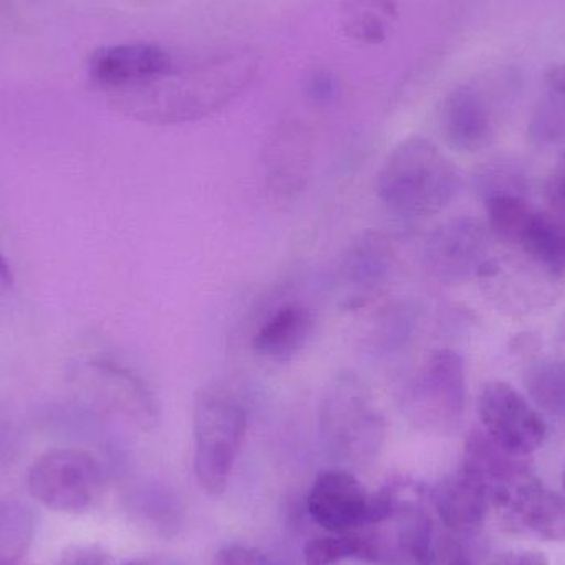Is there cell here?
Returning <instances> with one entry per match:
<instances>
[{"label":"cell","mask_w":565,"mask_h":565,"mask_svg":"<svg viewBox=\"0 0 565 565\" xmlns=\"http://www.w3.org/2000/svg\"><path fill=\"white\" fill-rule=\"evenodd\" d=\"M260 68L255 50H228L189 65H174L151 82L106 96L116 111L135 121L184 125L231 105L254 85Z\"/></svg>","instance_id":"1"},{"label":"cell","mask_w":565,"mask_h":565,"mask_svg":"<svg viewBox=\"0 0 565 565\" xmlns=\"http://www.w3.org/2000/svg\"><path fill=\"white\" fill-rule=\"evenodd\" d=\"M461 174L455 162L424 136H408L388 152L377 175L382 204L404 218H427L457 199Z\"/></svg>","instance_id":"2"},{"label":"cell","mask_w":565,"mask_h":565,"mask_svg":"<svg viewBox=\"0 0 565 565\" xmlns=\"http://www.w3.org/2000/svg\"><path fill=\"white\" fill-rule=\"evenodd\" d=\"M322 447L339 468H365L377 460L387 422L365 382L354 372H339L319 405Z\"/></svg>","instance_id":"3"},{"label":"cell","mask_w":565,"mask_h":565,"mask_svg":"<svg viewBox=\"0 0 565 565\" xmlns=\"http://www.w3.org/2000/svg\"><path fill=\"white\" fill-rule=\"evenodd\" d=\"M247 428L248 408L237 392L217 382L198 392L192 415L194 471L211 497L227 490Z\"/></svg>","instance_id":"4"},{"label":"cell","mask_w":565,"mask_h":565,"mask_svg":"<svg viewBox=\"0 0 565 565\" xmlns=\"http://www.w3.org/2000/svg\"><path fill=\"white\" fill-rule=\"evenodd\" d=\"M465 405V362L451 349H440L425 361L408 382L401 401L408 424L430 435H448L457 430Z\"/></svg>","instance_id":"5"},{"label":"cell","mask_w":565,"mask_h":565,"mask_svg":"<svg viewBox=\"0 0 565 565\" xmlns=\"http://www.w3.org/2000/svg\"><path fill=\"white\" fill-rule=\"evenodd\" d=\"M26 483L30 494L49 510L78 514L102 500L105 475L93 455L56 448L36 458Z\"/></svg>","instance_id":"6"},{"label":"cell","mask_w":565,"mask_h":565,"mask_svg":"<svg viewBox=\"0 0 565 565\" xmlns=\"http://www.w3.org/2000/svg\"><path fill=\"white\" fill-rule=\"evenodd\" d=\"M483 430L510 454L527 457L543 447L547 425L521 392L507 382H490L478 398Z\"/></svg>","instance_id":"7"},{"label":"cell","mask_w":565,"mask_h":565,"mask_svg":"<svg viewBox=\"0 0 565 565\" xmlns=\"http://www.w3.org/2000/svg\"><path fill=\"white\" fill-rule=\"evenodd\" d=\"M428 270L448 282L488 277L497 271L490 258V235L473 218H455L435 228L425 242Z\"/></svg>","instance_id":"8"},{"label":"cell","mask_w":565,"mask_h":565,"mask_svg":"<svg viewBox=\"0 0 565 565\" xmlns=\"http://www.w3.org/2000/svg\"><path fill=\"white\" fill-rule=\"evenodd\" d=\"M524 458L504 450L483 428H477L465 441L460 468L483 484L491 510L501 513L520 494L541 483Z\"/></svg>","instance_id":"9"},{"label":"cell","mask_w":565,"mask_h":565,"mask_svg":"<svg viewBox=\"0 0 565 565\" xmlns=\"http://www.w3.org/2000/svg\"><path fill=\"white\" fill-rule=\"evenodd\" d=\"M372 494L344 468L322 471L309 488V516L329 534L354 533L367 526Z\"/></svg>","instance_id":"10"},{"label":"cell","mask_w":565,"mask_h":565,"mask_svg":"<svg viewBox=\"0 0 565 565\" xmlns=\"http://www.w3.org/2000/svg\"><path fill=\"white\" fill-rule=\"evenodd\" d=\"M315 139L302 119L285 118L274 126L264 148L265 179L274 194L295 199L306 191L312 175Z\"/></svg>","instance_id":"11"},{"label":"cell","mask_w":565,"mask_h":565,"mask_svg":"<svg viewBox=\"0 0 565 565\" xmlns=\"http://www.w3.org/2000/svg\"><path fill=\"white\" fill-rule=\"evenodd\" d=\"M175 65L174 56L149 42L102 46L88 63L89 78L102 92L111 93L151 82Z\"/></svg>","instance_id":"12"},{"label":"cell","mask_w":565,"mask_h":565,"mask_svg":"<svg viewBox=\"0 0 565 565\" xmlns=\"http://www.w3.org/2000/svg\"><path fill=\"white\" fill-rule=\"evenodd\" d=\"M394 264L391 242L381 232H364L345 252L339 267L342 305L359 308L365 305L387 281Z\"/></svg>","instance_id":"13"},{"label":"cell","mask_w":565,"mask_h":565,"mask_svg":"<svg viewBox=\"0 0 565 565\" xmlns=\"http://www.w3.org/2000/svg\"><path fill=\"white\" fill-rule=\"evenodd\" d=\"M428 498L438 523L463 540L477 536L483 530L491 511L490 497L483 484L461 468L438 483Z\"/></svg>","instance_id":"14"},{"label":"cell","mask_w":565,"mask_h":565,"mask_svg":"<svg viewBox=\"0 0 565 565\" xmlns=\"http://www.w3.org/2000/svg\"><path fill=\"white\" fill-rule=\"evenodd\" d=\"M440 122L448 145L460 152L481 151L493 139L494 118L490 103L470 83L448 93L441 106Z\"/></svg>","instance_id":"15"},{"label":"cell","mask_w":565,"mask_h":565,"mask_svg":"<svg viewBox=\"0 0 565 565\" xmlns=\"http://www.w3.org/2000/svg\"><path fill=\"white\" fill-rule=\"evenodd\" d=\"M86 375L98 395L132 424L146 430L154 427L158 420L154 397L136 372L111 359H95L86 367Z\"/></svg>","instance_id":"16"},{"label":"cell","mask_w":565,"mask_h":565,"mask_svg":"<svg viewBox=\"0 0 565 565\" xmlns=\"http://www.w3.org/2000/svg\"><path fill=\"white\" fill-rule=\"evenodd\" d=\"M498 516L511 533L565 543V498L543 483L524 491Z\"/></svg>","instance_id":"17"},{"label":"cell","mask_w":565,"mask_h":565,"mask_svg":"<svg viewBox=\"0 0 565 565\" xmlns=\"http://www.w3.org/2000/svg\"><path fill=\"white\" fill-rule=\"evenodd\" d=\"M312 328L311 311L298 302H288L270 312L258 326L252 338V349L268 361H289L308 344Z\"/></svg>","instance_id":"18"},{"label":"cell","mask_w":565,"mask_h":565,"mask_svg":"<svg viewBox=\"0 0 565 565\" xmlns=\"http://www.w3.org/2000/svg\"><path fill=\"white\" fill-rule=\"evenodd\" d=\"M397 22V0H342L339 7L342 33L359 45L387 42Z\"/></svg>","instance_id":"19"},{"label":"cell","mask_w":565,"mask_h":565,"mask_svg":"<svg viewBox=\"0 0 565 565\" xmlns=\"http://www.w3.org/2000/svg\"><path fill=\"white\" fill-rule=\"evenodd\" d=\"M351 559L374 564V550L364 530L316 536L302 550L305 565H339Z\"/></svg>","instance_id":"20"},{"label":"cell","mask_w":565,"mask_h":565,"mask_svg":"<svg viewBox=\"0 0 565 565\" xmlns=\"http://www.w3.org/2000/svg\"><path fill=\"white\" fill-rule=\"evenodd\" d=\"M35 534V518L19 501H0V565L20 563Z\"/></svg>","instance_id":"21"},{"label":"cell","mask_w":565,"mask_h":565,"mask_svg":"<svg viewBox=\"0 0 565 565\" xmlns=\"http://www.w3.org/2000/svg\"><path fill=\"white\" fill-rule=\"evenodd\" d=\"M527 391L537 407L554 415H565V365L561 362L537 364L527 375Z\"/></svg>","instance_id":"22"},{"label":"cell","mask_w":565,"mask_h":565,"mask_svg":"<svg viewBox=\"0 0 565 565\" xmlns=\"http://www.w3.org/2000/svg\"><path fill=\"white\" fill-rule=\"evenodd\" d=\"M417 565H475L463 537L445 530L435 521L417 554Z\"/></svg>","instance_id":"23"},{"label":"cell","mask_w":565,"mask_h":565,"mask_svg":"<svg viewBox=\"0 0 565 565\" xmlns=\"http://www.w3.org/2000/svg\"><path fill=\"white\" fill-rule=\"evenodd\" d=\"M534 141L553 145L565 139V95L550 93L537 105L530 125Z\"/></svg>","instance_id":"24"},{"label":"cell","mask_w":565,"mask_h":565,"mask_svg":"<svg viewBox=\"0 0 565 565\" xmlns=\"http://www.w3.org/2000/svg\"><path fill=\"white\" fill-rule=\"evenodd\" d=\"M212 565H281L264 551L248 546H228L218 551Z\"/></svg>","instance_id":"25"},{"label":"cell","mask_w":565,"mask_h":565,"mask_svg":"<svg viewBox=\"0 0 565 565\" xmlns=\"http://www.w3.org/2000/svg\"><path fill=\"white\" fill-rule=\"evenodd\" d=\"M306 93L312 102L328 105V103L334 102L335 95L339 93L338 78L329 70H315L306 79Z\"/></svg>","instance_id":"26"},{"label":"cell","mask_w":565,"mask_h":565,"mask_svg":"<svg viewBox=\"0 0 565 565\" xmlns=\"http://www.w3.org/2000/svg\"><path fill=\"white\" fill-rule=\"evenodd\" d=\"M58 565H115V563L99 547L76 546L63 553Z\"/></svg>","instance_id":"27"},{"label":"cell","mask_w":565,"mask_h":565,"mask_svg":"<svg viewBox=\"0 0 565 565\" xmlns=\"http://www.w3.org/2000/svg\"><path fill=\"white\" fill-rule=\"evenodd\" d=\"M546 199L559 214H565V152L547 178Z\"/></svg>","instance_id":"28"},{"label":"cell","mask_w":565,"mask_h":565,"mask_svg":"<svg viewBox=\"0 0 565 565\" xmlns=\"http://www.w3.org/2000/svg\"><path fill=\"white\" fill-rule=\"evenodd\" d=\"M493 565H551L546 554L540 551H507L494 559Z\"/></svg>","instance_id":"29"},{"label":"cell","mask_w":565,"mask_h":565,"mask_svg":"<svg viewBox=\"0 0 565 565\" xmlns=\"http://www.w3.org/2000/svg\"><path fill=\"white\" fill-rule=\"evenodd\" d=\"M546 85L550 93L565 95V63H557L546 72Z\"/></svg>","instance_id":"30"},{"label":"cell","mask_w":565,"mask_h":565,"mask_svg":"<svg viewBox=\"0 0 565 565\" xmlns=\"http://www.w3.org/2000/svg\"><path fill=\"white\" fill-rule=\"evenodd\" d=\"M0 282L7 286L13 282L12 268H10L9 262L6 260L2 254H0Z\"/></svg>","instance_id":"31"},{"label":"cell","mask_w":565,"mask_h":565,"mask_svg":"<svg viewBox=\"0 0 565 565\" xmlns=\"http://www.w3.org/2000/svg\"><path fill=\"white\" fill-rule=\"evenodd\" d=\"M126 565H169V564L162 563V561H158V559H139V561H132V563H129Z\"/></svg>","instance_id":"32"},{"label":"cell","mask_w":565,"mask_h":565,"mask_svg":"<svg viewBox=\"0 0 565 565\" xmlns=\"http://www.w3.org/2000/svg\"><path fill=\"white\" fill-rule=\"evenodd\" d=\"M563 488H564V491H565V467H564V471H563Z\"/></svg>","instance_id":"33"}]
</instances>
